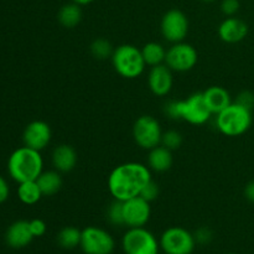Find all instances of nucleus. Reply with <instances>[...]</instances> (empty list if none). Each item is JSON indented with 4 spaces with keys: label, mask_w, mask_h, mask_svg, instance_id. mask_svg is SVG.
I'll return each mask as SVG.
<instances>
[{
    "label": "nucleus",
    "mask_w": 254,
    "mask_h": 254,
    "mask_svg": "<svg viewBox=\"0 0 254 254\" xmlns=\"http://www.w3.org/2000/svg\"><path fill=\"white\" fill-rule=\"evenodd\" d=\"M151 179V170L148 165L129 161L116 166L111 171L107 186L114 200L127 201L140 195L143 188Z\"/></svg>",
    "instance_id": "nucleus-1"
},
{
    "label": "nucleus",
    "mask_w": 254,
    "mask_h": 254,
    "mask_svg": "<svg viewBox=\"0 0 254 254\" xmlns=\"http://www.w3.org/2000/svg\"><path fill=\"white\" fill-rule=\"evenodd\" d=\"M44 171L41 151L29 146H21L10 154L7 159V173L17 184L35 181Z\"/></svg>",
    "instance_id": "nucleus-2"
},
{
    "label": "nucleus",
    "mask_w": 254,
    "mask_h": 254,
    "mask_svg": "<svg viewBox=\"0 0 254 254\" xmlns=\"http://www.w3.org/2000/svg\"><path fill=\"white\" fill-rule=\"evenodd\" d=\"M164 112L170 119L184 121L192 126H202L212 116L203 99L202 92L191 94L181 101L169 102L165 104Z\"/></svg>",
    "instance_id": "nucleus-3"
},
{
    "label": "nucleus",
    "mask_w": 254,
    "mask_h": 254,
    "mask_svg": "<svg viewBox=\"0 0 254 254\" xmlns=\"http://www.w3.org/2000/svg\"><path fill=\"white\" fill-rule=\"evenodd\" d=\"M253 122L252 111L232 102L227 108L216 114V127L226 136H240L251 128Z\"/></svg>",
    "instance_id": "nucleus-4"
},
{
    "label": "nucleus",
    "mask_w": 254,
    "mask_h": 254,
    "mask_svg": "<svg viewBox=\"0 0 254 254\" xmlns=\"http://www.w3.org/2000/svg\"><path fill=\"white\" fill-rule=\"evenodd\" d=\"M111 60L116 72L123 78H138L146 67L141 50L130 44H123L116 47Z\"/></svg>",
    "instance_id": "nucleus-5"
},
{
    "label": "nucleus",
    "mask_w": 254,
    "mask_h": 254,
    "mask_svg": "<svg viewBox=\"0 0 254 254\" xmlns=\"http://www.w3.org/2000/svg\"><path fill=\"white\" fill-rule=\"evenodd\" d=\"M124 254H159L160 243L145 227L128 228L122 238Z\"/></svg>",
    "instance_id": "nucleus-6"
},
{
    "label": "nucleus",
    "mask_w": 254,
    "mask_h": 254,
    "mask_svg": "<svg viewBox=\"0 0 254 254\" xmlns=\"http://www.w3.org/2000/svg\"><path fill=\"white\" fill-rule=\"evenodd\" d=\"M160 250L165 254H192L196 247L193 233L184 227H170L160 236Z\"/></svg>",
    "instance_id": "nucleus-7"
},
{
    "label": "nucleus",
    "mask_w": 254,
    "mask_h": 254,
    "mask_svg": "<svg viewBox=\"0 0 254 254\" xmlns=\"http://www.w3.org/2000/svg\"><path fill=\"white\" fill-rule=\"evenodd\" d=\"M163 129L160 122L153 116H141L133 124V139L139 148L150 150L160 145Z\"/></svg>",
    "instance_id": "nucleus-8"
},
{
    "label": "nucleus",
    "mask_w": 254,
    "mask_h": 254,
    "mask_svg": "<svg viewBox=\"0 0 254 254\" xmlns=\"http://www.w3.org/2000/svg\"><path fill=\"white\" fill-rule=\"evenodd\" d=\"M79 247L84 254H112L116 248V241L104 228L88 226L82 230Z\"/></svg>",
    "instance_id": "nucleus-9"
},
{
    "label": "nucleus",
    "mask_w": 254,
    "mask_h": 254,
    "mask_svg": "<svg viewBox=\"0 0 254 254\" xmlns=\"http://www.w3.org/2000/svg\"><path fill=\"white\" fill-rule=\"evenodd\" d=\"M198 61L197 50L188 42H176L166 50L165 64L173 72H188Z\"/></svg>",
    "instance_id": "nucleus-10"
},
{
    "label": "nucleus",
    "mask_w": 254,
    "mask_h": 254,
    "mask_svg": "<svg viewBox=\"0 0 254 254\" xmlns=\"http://www.w3.org/2000/svg\"><path fill=\"white\" fill-rule=\"evenodd\" d=\"M160 31L164 39L170 44L181 42L189 34V19L179 9H171L164 14L160 22Z\"/></svg>",
    "instance_id": "nucleus-11"
},
{
    "label": "nucleus",
    "mask_w": 254,
    "mask_h": 254,
    "mask_svg": "<svg viewBox=\"0 0 254 254\" xmlns=\"http://www.w3.org/2000/svg\"><path fill=\"white\" fill-rule=\"evenodd\" d=\"M124 226L128 228L145 227L151 216L150 202L140 196L123 201Z\"/></svg>",
    "instance_id": "nucleus-12"
},
{
    "label": "nucleus",
    "mask_w": 254,
    "mask_h": 254,
    "mask_svg": "<svg viewBox=\"0 0 254 254\" xmlns=\"http://www.w3.org/2000/svg\"><path fill=\"white\" fill-rule=\"evenodd\" d=\"M52 139L51 127L44 121H34L29 123L22 133V141L25 146L37 151L44 150L49 146Z\"/></svg>",
    "instance_id": "nucleus-13"
},
{
    "label": "nucleus",
    "mask_w": 254,
    "mask_h": 254,
    "mask_svg": "<svg viewBox=\"0 0 254 254\" xmlns=\"http://www.w3.org/2000/svg\"><path fill=\"white\" fill-rule=\"evenodd\" d=\"M174 86L173 71L165 64L150 67L148 73V87L156 97H165Z\"/></svg>",
    "instance_id": "nucleus-14"
},
{
    "label": "nucleus",
    "mask_w": 254,
    "mask_h": 254,
    "mask_svg": "<svg viewBox=\"0 0 254 254\" xmlns=\"http://www.w3.org/2000/svg\"><path fill=\"white\" fill-rule=\"evenodd\" d=\"M248 35V25L243 20L228 16L218 26V36L226 44H238Z\"/></svg>",
    "instance_id": "nucleus-15"
},
{
    "label": "nucleus",
    "mask_w": 254,
    "mask_h": 254,
    "mask_svg": "<svg viewBox=\"0 0 254 254\" xmlns=\"http://www.w3.org/2000/svg\"><path fill=\"white\" fill-rule=\"evenodd\" d=\"M34 238L30 230L29 221L25 220L15 221L7 227L5 232V242L10 248H14V250L27 247Z\"/></svg>",
    "instance_id": "nucleus-16"
},
{
    "label": "nucleus",
    "mask_w": 254,
    "mask_h": 254,
    "mask_svg": "<svg viewBox=\"0 0 254 254\" xmlns=\"http://www.w3.org/2000/svg\"><path fill=\"white\" fill-rule=\"evenodd\" d=\"M51 161L55 170L61 174H66L76 168L78 155L73 146L68 144H60L52 151Z\"/></svg>",
    "instance_id": "nucleus-17"
},
{
    "label": "nucleus",
    "mask_w": 254,
    "mask_h": 254,
    "mask_svg": "<svg viewBox=\"0 0 254 254\" xmlns=\"http://www.w3.org/2000/svg\"><path fill=\"white\" fill-rule=\"evenodd\" d=\"M202 94L203 99L212 114H218L232 103L230 92L221 86L208 87L206 91L202 92Z\"/></svg>",
    "instance_id": "nucleus-18"
},
{
    "label": "nucleus",
    "mask_w": 254,
    "mask_h": 254,
    "mask_svg": "<svg viewBox=\"0 0 254 254\" xmlns=\"http://www.w3.org/2000/svg\"><path fill=\"white\" fill-rule=\"evenodd\" d=\"M173 151L164 145H158L150 149L148 154V168L155 173H165L173 166Z\"/></svg>",
    "instance_id": "nucleus-19"
},
{
    "label": "nucleus",
    "mask_w": 254,
    "mask_h": 254,
    "mask_svg": "<svg viewBox=\"0 0 254 254\" xmlns=\"http://www.w3.org/2000/svg\"><path fill=\"white\" fill-rule=\"evenodd\" d=\"M36 183L44 196L56 195L64 185L61 173L57 170L42 171L41 175L36 179Z\"/></svg>",
    "instance_id": "nucleus-20"
},
{
    "label": "nucleus",
    "mask_w": 254,
    "mask_h": 254,
    "mask_svg": "<svg viewBox=\"0 0 254 254\" xmlns=\"http://www.w3.org/2000/svg\"><path fill=\"white\" fill-rule=\"evenodd\" d=\"M82 16H83V14H82L81 5L71 1L68 4H64L59 10L57 20H59L61 26L66 27V29H73L81 22Z\"/></svg>",
    "instance_id": "nucleus-21"
},
{
    "label": "nucleus",
    "mask_w": 254,
    "mask_h": 254,
    "mask_svg": "<svg viewBox=\"0 0 254 254\" xmlns=\"http://www.w3.org/2000/svg\"><path fill=\"white\" fill-rule=\"evenodd\" d=\"M141 54H143V59L146 66L154 67L165 64L166 49L159 42L151 41L145 44L141 49Z\"/></svg>",
    "instance_id": "nucleus-22"
},
{
    "label": "nucleus",
    "mask_w": 254,
    "mask_h": 254,
    "mask_svg": "<svg viewBox=\"0 0 254 254\" xmlns=\"http://www.w3.org/2000/svg\"><path fill=\"white\" fill-rule=\"evenodd\" d=\"M42 192L35 181H25L17 186V197L24 205H35L42 198Z\"/></svg>",
    "instance_id": "nucleus-23"
},
{
    "label": "nucleus",
    "mask_w": 254,
    "mask_h": 254,
    "mask_svg": "<svg viewBox=\"0 0 254 254\" xmlns=\"http://www.w3.org/2000/svg\"><path fill=\"white\" fill-rule=\"evenodd\" d=\"M82 230H78L74 226H66L61 228L57 233V243L64 250H74L81 245Z\"/></svg>",
    "instance_id": "nucleus-24"
},
{
    "label": "nucleus",
    "mask_w": 254,
    "mask_h": 254,
    "mask_svg": "<svg viewBox=\"0 0 254 254\" xmlns=\"http://www.w3.org/2000/svg\"><path fill=\"white\" fill-rule=\"evenodd\" d=\"M89 51H91L92 56L94 59L103 61V60L111 59L114 49L108 40L103 39V37H98V39L92 41L91 46H89Z\"/></svg>",
    "instance_id": "nucleus-25"
},
{
    "label": "nucleus",
    "mask_w": 254,
    "mask_h": 254,
    "mask_svg": "<svg viewBox=\"0 0 254 254\" xmlns=\"http://www.w3.org/2000/svg\"><path fill=\"white\" fill-rule=\"evenodd\" d=\"M107 218L113 226H124L123 201L114 200L107 210Z\"/></svg>",
    "instance_id": "nucleus-26"
},
{
    "label": "nucleus",
    "mask_w": 254,
    "mask_h": 254,
    "mask_svg": "<svg viewBox=\"0 0 254 254\" xmlns=\"http://www.w3.org/2000/svg\"><path fill=\"white\" fill-rule=\"evenodd\" d=\"M160 144L171 151L178 150V149L183 145V135H181L180 131L174 130V129L163 131Z\"/></svg>",
    "instance_id": "nucleus-27"
},
{
    "label": "nucleus",
    "mask_w": 254,
    "mask_h": 254,
    "mask_svg": "<svg viewBox=\"0 0 254 254\" xmlns=\"http://www.w3.org/2000/svg\"><path fill=\"white\" fill-rule=\"evenodd\" d=\"M139 196H140V197H143L144 200L149 201V202L156 200L159 196V185L153 180V179H151V180L149 181L145 186H144L143 190H141L140 195Z\"/></svg>",
    "instance_id": "nucleus-28"
},
{
    "label": "nucleus",
    "mask_w": 254,
    "mask_h": 254,
    "mask_svg": "<svg viewBox=\"0 0 254 254\" xmlns=\"http://www.w3.org/2000/svg\"><path fill=\"white\" fill-rule=\"evenodd\" d=\"M193 237L197 245H208V243L212 241L213 233L212 231L208 227H200L195 233H193Z\"/></svg>",
    "instance_id": "nucleus-29"
},
{
    "label": "nucleus",
    "mask_w": 254,
    "mask_h": 254,
    "mask_svg": "<svg viewBox=\"0 0 254 254\" xmlns=\"http://www.w3.org/2000/svg\"><path fill=\"white\" fill-rule=\"evenodd\" d=\"M236 103L241 104V106L246 107L247 109L253 112L254 108V93L251 91H242L236 98Z\"/></svg>",
    "instance_id": "nucleus-30"
},
{
    "label": "nucleus",
    "mask_w": 254,
    "mask_h": 254,
    "mask_svg": "<svg viewBox=\"0 0 254 254\" xmlns=\"http://www.w3.org/2000/svg\"><path fill=\"white\" fill-rule=\"evenodd\" d=\"M29 225L34 237H42L46 233L47 226L45 221H42L41 218H34V220L29 221Z\"/></svg>",
    "instance_id": "nucleus-31"
},
{
    "label": "nucleus",
    "mask_w": 254,
    "mask_h": 254,
    "mask_svg": "<svg viewBox=\"0 0 254 254\" xmlns=\"http://www.w3.org/2000/svg\"><path fill=\"white\" fill-rule=\"evenodd\" d=\"M221 10L226 16H235L240 10V1L238 0H222Z\"/></svg>",
    "instance_id": "nucleus-32"
},
{
    "label": "nucleus",
    "mask_w": 254,
    "mask_h": 254,
    "mask_svg": "<svg viewBox=\"0 0 254 254\" xmlns=\"http://www.w3.org/2000/svg\"><path fill=\"white\" fill-rule=\"evenodd\" d=\"M9 195H10L9 184H7V181L0 175V203L5 202V201L9 198Z\"/></svg>",
    "instance_id": "nucleus-33"
},
{
    "label": "nucleus",
    "mask_w": 254,
    "mask_h": 254,
    "mask_svg": "<svg viewBox=\"0 0 254 254\" xmlns=\"http://www.w3.org/2000/svg\"><path fill=\"white\" fill-rule=\"evenodd\" d=\"M245 197L247 198L250 202L254 203V180L250 181L245 188Z\"/></svg>",
    "instance_id": "nucleus-34"
},
{
    "label": "nucleus",
    "mask_w": 254,
    "mask_h": 254,
    "mask_svg": "<svg viewBox=\"0 0 254 254\" xmlns=\"http://www.w3.org/2000/svg\"><path fill=\"white\" fill-rule=\"evenodd\" d=\"M72 2H76V4L81 5V6H83V5H88L91 4V2H93L94 0H71Z\"/></svg>",
    "instance_id": "nucleus-35"
},
{
    "label": "nucleus",
    "mask_w": 254,
    "mask_h": 254,
    "mask_svg": "<svg viewBox=\"0 0 254 254\" xmlns=\"http://www.w3.org/2000/svg\"><path fill=\"white\" fill-rule=\"evenodd\" d=\"M201 1H203V2H212V1H215V0H201Z\"/></svg>",
    "instance_id": "nucleus-36"
},
{
    "label": "nucleus",
    "mask_w": 254,
    "mask_h": 254,
    "mask_svg": "<svg viewBox=\"0 0 254 254\" xmlns=\"http://www.w3.org/2000/svg\"><path fill=\"white\" fill-rule=\"evenodd\" d=\"M227 254H236V253H227Z\"/></svg>",
    "instance_id": "nucleus-37"
}]
</instances>
